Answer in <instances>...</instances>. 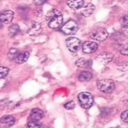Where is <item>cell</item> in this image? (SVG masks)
<instances>
[{
  "instance_id": "cell-31",
  "label": "cell",
  "mask_w": 128,
  "mask_h": 128,
  "mask_svg": "<svg viewBox=\"0 0 128 128\" xmlns=\"http://www.w3.org/2000/svg\"><path fill=\"white\" fill-rule=\"evenodd\" d=\"M126 106L128 108V100L126 101Z\"/></svg>"
},
{
  "instance_id": "cell-10",
  "label": "cell",
  "mask_w": 128,
  "mask_h": 128,
  "mask_svg": "<svg viewBox=\"0 0 128 128\" xmlns=\"http://www.w3.org/2000/svg\"><path fill=\"white\" fill-rule=\"evenodd\" d=\"M98 48V44L93 42H86L82 45V50L86 54H92L96 52Z\"/></svg>"
},
{
  "instance_id": "cell-21",
  "label": "cell",
  "mask_w": 128,
  "mask_h": 128,
  "mask_svg": "<svg viewBox=\"0 0 128 128\" xmlns=\"http://www.w3.org/2000/svg\"><path fill=\"white\" fill-rule=\"evenodd\" d=\"M42 124L39 120H32L27 124L28 128H39Z\"/></svg>"
},
{
  "instance_id": "cell-11",
  "label": "cell",
  "mask_w": 128,
  "mask_h": 128,
  "mask_svg": "<svg viewBox=\"0 0 128 128\" xmlns=\"http://www.w3.org/2000/svg\"><path fill=\"white\" fill-rule=\"evenodd\" d=\"M44 116V112L38 108H34L30 114V118L34 120H40Z\"/></svg>"
},
{
  "instance_id": "cell-23",
  "label": "cell",
  "mask_w": 128,
  "mask_h": 128,
  "mask_svg": "<svg viewBox=\"0 0 128 128\" xmlns=\"http://www.w3.org/2000/svg\"><path fill=\"white\" fill-rule=\"evenodd\" d=\"M118 69L122 71H125L128 70V62H120L118 64Z\"/></svg>"
},
{
  "instance_id": "cell-29",
  "label": "cell",
  "mask_w": 128,
  "mask_h": 128,
  "mask_svg": "<svg viewBox=\"0 0 128 128\" xmlns=\"http://www.w3.org/2000/svg\"><path fill=\"white\" fill-rule=\"evenodd\" d=\"M39 128H50L48 126H46V125H44V124H42Z\"/></svg>"
},
{
  "instance_id": "cell-17",
  "label": "cell",
  "mask_w": 128,
  "mask_h": 128,
  "mask_svg": "<svg viewBox=\"0 0 128 128\" xmlns=\"http://www.w3.org/2000/svg\"><path fill=\"white\" fill-rule=\"evenodd\" d=\"M20 32V26L16 24H12L8 28L9 35L11 36H14Z\"/></svg>"
},
{
  "instance_id": "cell-28",
  "label": "cell",
  "mask_w": 128,
  "mask_h": 128,
  "mask_svg": "<svg viewBox=\"0 0 128 128\" xmlns=\"http://www.w3.org/2000/svg\"><path fill=\"white\" fill-rule=\"evenodd\" d=\"M34 4L37 6H40L44 4L46 0H32Z\"/></svg>"
},
{
  "instance_id": "cell-5",
  "label": "cell",
  "mask_w": 128,
  "mask_h": 128,
  "mask_svg": "<svg viewBox=\"0 0 128 128\" xmlns=\"http://www.w3.org/2000/svg\"><path fill=\"white\" fill-rule=\"evenodd\" d=\"M78 25L76 22L70 20L62 26L61 30L66 34H74L78 31Z\"/></svg>"
},
{
  "instance_id": "cell-3",
  "label": "cell",
  "mask_w": 128,
  "mask_h": 128,
  "mask_svg": "<svg viewBox=\"0 0 128 128\" xmlns=\"http://www.w3.org/2000/svg\"><path fill=\"white\" fill-rule=\"evenodd\" d=\"M80 106L84 108H88L92 104L94 99L91 94L88 92H82L78 96Z\"/></svg>"
},
{
  "instance_id": "cell-15",
  "label": "cell",
  "mask_w": 128,
  "mask_h": 128,
  "mask_svg": "<svg viewBox=\"0 0 128 128\" xmlns=\"http://www.w3.org/2000/svg\"><path fill=\"white\" fill-rule=\"evenodd\" d=\"M84 4V0H68L67 4L68 6L73 9L78 10L82 8Z\"/></svg>"
},
{
  "instance_id": "cell-9",
  "label": "cell",
  "mask_w": 128,
  "mask_h": 128,
  "mask_svg": "<svg viewBox=\"0 0 128 128\" xmlns=\"http://www.w3.org/2000/svg\"><path fill=\"white\" fill-rule=\"evenodd\" d=\"M15 122V118L12 115H4L0 118V128H9Z\"/></svg>"
},
{
  "instance_id": "cell-12",
  "label": "cell",
  "mask_w": 128,
  "mask_h": 128,
  "mask_svg": "<svg viewBox=\"0 0 128 128\" xmlns=\"http://www.w3.org/2000/svg\"><path fill=\"white\" fill-rule=\"evenodd\" d=\"M14 14L12 11L6 10L0 14V21L4 24H9L12 21Z\"/></svg>"
},
{
  "instance_id": "cell-13",
  "label": "cell",
  "mask_w": 128,
  "mask_h": 128,
  "mask_svg": "<svg viewBox=\"0 0 128 128\" xmlns=\"http://www.w3.org/2000/svg\"><path fill=\"white\" fill-rule=\"evenodd\" d=\"M95 10V6L92 3H88L84 6L80 10V14L84 17L91 16Z\"/></svg>"
},
{
  "instance_id": "cell-20",
  "label": "cell",
  "mask_w": 128,
  "mask_h": 128,
  "mask_svg": "<svg viewBox=\"0 0 128 128\" xmlns=\"http://www.w3.org/2000/svg\"><path fill=\"white\" fill-rule=\"evenodd\" d=\"M18 54H19V52L16 48H11L8 54V58L10 60H15V58H16V57L17 56Z\"/></svg>"
},
{
  "instance_id": "cell-19",
  "label": "cell",
  "mask_w": 128,
  "mask_h": 128,
  "mask_svg": "<svg viewBox=\"0 0 128 128\" xmlns=\"http://www.w3.org/2000/svg\"><path fill=\"white\" fill-rule=\"evenodd\" d=\"M120 23L122 27L124 30L128 32V14H125L121 17Z\"/></svg>"
},
{
  "instance_id": "cell-26",
  "label": "cell",
  "mask_w": 128,
  "mask_h": 128,
  "mask_svg": "<svg viewBox=\"0 0 128 128\" xmlns=\"http://www.w3.org/2000/svg\"><path fill=\"white\" fill-rule=\"evenodd\" d=\"M120 118L124 122L128 123V110H125L121 114Z\"/></svg>"
},
{
  "instance_id": "cell-24",
  "label": "cell",
  "mask_w": 128,
  "mask_h": 128,
  "mask_svg": "<svg viewBox=\"0 0 128 128\" xmlns=\"http://www.w3.org/2000/svg\"><path fill=\"white\" fill-rule=\"evenodd\" d=\"M33 14L34 16L40 17L42 14V10L41 8L39 7L35 8L33 10Z\"/></svg>"
},
{
  "instance_id": "cell-14",
  "label": "cell",
  "mask_w": 128,
  "mask_h": 128,
  "mask_svg": "<svg viewBox=\"0 0 128 128\" xmlns=\"http://www.w3.org/2000/svg\"><path fill=\"white\" fill-rule=\"evenodd\" d=\"M92 60L87 59L84 58H80L76 62V64L80 68H90L92 65Z\"/></svg>"
},
{
  "instance_id": "cell-7",
  "label": "cell",
  "mask_w": 128,
  "mask_h": 128,
  "mask_svg": "<svg viewBox=\"0 0 128 128\" xmlns=\"http://www.w3.org/2000/svg\"><path fill=\"white\" fill-rule=\"evenodd\" d=\"M66 45L68 48L72 52H77L80 46V40L76 38L70 37L66 38Z\"/></svg>"
},
{
  "instance_id": "cell-8",
  "label": "cell",
  "mask_w": 128,
  "mask_h": 128,
  "mask_svg": "<svg viewBox=\"0 0 128 128\" xmlns=\"http://www.w3.org/2000/svg\"><path fill=\"white\" fill-rule=\"evenodd\" d=\"M113 58L114 54L112 53L104 52L98 54L96 58V60L100 63L104 65H106L112 60Z\"/></svg>"
},
{
  "instance_id": "cell-1",
  "label": "cell",
  "mask_w": 128,
  "mask_h": 128,
  "mask_svg": "<svg viewBox=\"0 0 128 128\" xmlns=\"http://www.w3.org/2000/svg\"><path fill=\"white\" fill-rule=\"evenodd\" d=\"M46 19L48 27L52 29L59 28L63 21L62 13L56 9H52L48 12L46 16Z\"/></svg>"
},
{
  "instance_id": "cell-32",
  "label": "cell",
  "mask_w": 128,
  "mask_h": 128,
  "mask_svg": "<svg viewBox=\"0 0 128 128\" xmlns=\"http://www.w3.org/2000/svg\"><path fill=\"white\" fill-rule=\"evenodd\" d=\"M125 1H126V2H128V0H125Z\"/></svg>"
},
{
  "instance_id": "cell-16",
  "label": "cell",
  "mask_w": 128,
  "mask_h": 128,
  "mask_svg": "<svg viewBox=\"0 0 128 128\" xmlns=\"http://www.w3.org/2000/svg\"><path fill=\"white\" fill-rule=\"evenodd\" d=\"M30 57V54L28 52H19L16 58L15 61L17 64H22L28 60Z\"/></svg>"
},
{
  "instance_id": "cell-4",
  "label": "cell",
  "mask_w": 128,
  "mask_h": 128,
  "mask_svg": "<svg viewBox=\"0 0 128 128\" xmlns=\"http://www.w3.org/2000/svg\"><path fill=\"white\" fill-rule=\"evenodd\" d=\"M108 36L107 30L102 28H98L94 29L90 33V36L93 40L102 42L106 40Z\"/></svg>"
},
{
  "instance_id": "cell-2",
  "label": "cell",
  "mask_w": 128,
  "mask_h": 128,
  "mask_svg": "<svg viewBox=\"0 0 128 128\" xmlns=\"http://www.w3.org/2000/svg\"><path fill=\"white\" fill-rule=\"evenodd\" d=\"M96 85L100 91L106 94L112 92L115 88L114 82L109 79L100 80L98 82Z\"/></svg>"
},
{
  "instance_id": "cell-6",
  "label": "cell",
  "mask_w": 128,
  "mask_h": 128,
  "mask_svg": "<svg viewBox=\"0 0 128 128\" xmlns=\"http://www.w3.org/2000/svg\"><path fill=\"white\" fill-rule=\"evenodd\" d=\"M42 28L40 22L32 21L30 23V26L27 30V34L30 36H36L42 33Z\"/></svg>"
},
{
  "instance_id": "cell-27",
  "label": "cell",
  "mask_w": 128,
  "mask_h": 128,
  "mask_svg": "<svg viewBox=\"0 0 128 128\" xmlns=\"http://www.w3.org/2000/svg\"><path fill=\"white\" fill-rule=\"evenodd\" d=\"M120 53L124 55L128 56V43L122 47L120 50Z\"/></svg>"
},
{
  "instance_id": "cell-18",
  "label": "cell",
  "mask_w": 128,
  "mask_h": 128,
  "mask_svg": "<svg viewBox=\"0 0 128 128\" xmlns=\"http://www.w3.org/2000/svg\"><path fill=\"white\" fill-rule=\"evenodd\" d=\"M92 77V74L86 71L82 72L79 76H78V80L80 82H88L91 80Z\"/></svg>"
},
{
  "instance_id": "cell-30",
  "label": "cell",
  "mask_w": 128,
  "mask_h": 128,
  "mask_svg": "<svg viewBox=\"0 0 128 128\" xmlns=\"http://www.w3.org/2000/svg\"><path fill=\"white\" fill-rule=\"evenodd\" d=\"M2 28V22L0 21V29Z\"/></svg>"
},
{
  "instance_id": "cell-25",
  "label": "cell",
  "mask_w": 128,
  "mask_h": 128,
  "mask_svg": "<svg viewBox=\"0 0 128 128\" xmlns=\"http://www.w3.org/2000/svg\"><path fill=\"white\" fill-rule=\"evenodd\" d=\"M76 106V104L73 100L68 102L64 104V107L67 110H72L74 109Z\"/></svg>"
},
{
  "instance_id": "cell-22",
  "label": "cell",
  "mask_w": 128,
  "mask_h": 128,
  "mask_svg": "<svg viewBox=\"0 0 128 128\" xmlns=\"http://www.w3.org/2000/svg\"><path fill=\"white\" fill-rule=\"evenodd\" d=\"M8 68L4 66H0V78L5 77L8 74Z\"/></svg>"
}]
</instances>
